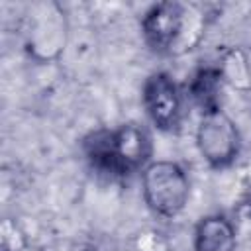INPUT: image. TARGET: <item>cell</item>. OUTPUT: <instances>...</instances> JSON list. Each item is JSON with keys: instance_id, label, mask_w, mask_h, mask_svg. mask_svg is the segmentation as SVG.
Here are the masks:
<instances>
[{"instance_id": "6da1fadb", "label": "cell", "mask_w": 251, "mask_h": 251, "mask_svg": "<svg viewBox=\"0 0 251 251\" xmlns=\"http://www.w3.org/2000/svg\"><path fill=\"white\" fill-rule=\"evenodd\" d=\"M204 29L206 12L196 4L184 2H159L151 6L141 20V31L147 45L167 55H182L194 49Z\"/></svg>"}, {"instance_id": "7a4b0ae2", "label": "cell", "mask_w": 251, "mask_h": 251, "mask_svg": "<svg viewBox=\"0 0 251 251\" xmlns=\"http://www.w3.org/2000/svg\"><path fill=\"white\" fill-rule=\"evenodd\" d=\"M84 151L92 167L100 173L126 176L133 171H143L151 163L153 143L141 124L127 122L112 131L92 133L84 143Z\"/></svg>"}, {"instance_id": "3957f363", "label": "cell", "mask_w": 251, "mask_h": 251, "mask_svg": "<svg viewBox=\"0 0 251 251\" xmlns=\"http://www.w3.org/2000/svg\"><path fill=\"white\" fill-rule=\"evenodd\" d=\"M141 192L145 204L159 216L173 218L184 210L190 182L184 169L175 161H151L141 171Z\"/></svg>"}, {"instance_id": "277c9868", "label": "cell", "mask_w": 251, "mask_h": 251, "mask_svg": "<svg viewBox=\"0 0 251 251\" xmlns=\"http://www.w3.org/2000/svg\"><path fill=\"white\" fill-rule=\"evenodd\" d=\"M196 145L204 161L214 169L229 167L237 159L241 137L233 120L222 110V106L202 110L196 126Z\"/></svg>"}, {"instance_id": "5b68a950", "label": "cell", "mask_w": 251, "mask_h": 251, "mask_svg": "<svg viewBox=\"0 0 251 251\" xmlns=\"http://www.w3.org/2000/svg\"><path fill=\"white\" fill-rule=\"evenodd\" d=\"M141 98L145 112L157 129H176L182 116V94L169 73H153L143 84Z\"/></svg>"}, {"instance_id": "8992f818", "label": "cell", "mask_w": 251, "mask_h": 251, "mask_svg": "<svg viewBox=\"0 0 251 251\" xmlns=\"http://www.w3.org/2000/svg\"><path fill=\"white\" fill-rule=\"evenodd\" d=\"M65 14L55 4H45L43 12L35 14L29 29V51L39 59H53L65 49Z\"/></svg>"}, {"instance_id": "52a82bcc", "label": "cell", "mask_w": 251, "mask_h": 251, "mask_svg": "<svg viewBox=\"0 0 251 251\" xmlns=\"http://www.w3.org/2000/svg\"><path fill=\"white\" fill-rule=\"evenodd\" d=\"M194 251H235V227L226 216L214 214L198 222Z\"/></svg>"}, {"instance_id": "ba28073f", "label": "cell", "mask_w": 251, "mask_h": 251, "mask_svg": "<svg viewBox=\"0 0 251 251\" xmlns=\"http://www.w3.org/2000/svg\"><path fill=\"white\" fill-rule=\"evenodd\" d=\"M220 76L224 82L231 84L237 90H249L251 88V73L247 65V57L241 49H231L224 55L220 67Z\"/></svg>"}, {"instance_id": "9c48e42d", "label": "cell", "mask_w": 251, "mask_h": 251, "mask_svg": "<svg viewBox=\"0 0 251 251\" xmlns=\"http://www.w3.org/2000/svg\"><path fill=\"white\" fill-rule=\"evenodd\" d=\"M220 82H222V76H220V71L218 69H202L194 76L192 96L200 102L202 110L212 108V106H220L218 100H216V92H218Z\"/></svg>"}, {"instance_id": "30bf717a", "label": "cell", "mask_w": 251, "mask_h": 251, "mask_svg": "<svg viewBox=\"0 0 251 251\" xmlns=\"http://www.w3.org/2000/svg\"><path fill=\"white\" fill-rule=\"evenodd\" d=\"M235 251H251V202L239 204L235 212Z\"/></svg>"}]
</instances>
